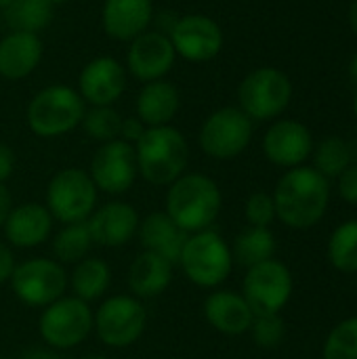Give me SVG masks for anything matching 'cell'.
Instances as JSON below:
<instances>
[{"mask_svg": "<svg viewBox=\"0 0 357 359\" xmlns=\"http://www.w3.org/2000/svg\"><path fill=\"white\" fill-rule=\"evenodd\" d=\"M276 217L290 229H311L322 221L330 202V181L314 166L288 168L271 194Z\"/></svg>", "mask_w": 357, "mask_h": 359, "instance_id": "cell-1", "label": "cell"}, {"mask_svg": "<svg viewBox=\"0 0 357 359\" xmlns=\"http://www.w3.org/2000/svg\"><path fill=\"white\" fill-rule=\"evenodd\" d=\"M223 196L215 179L202 172H185L168 185L164 212L189 236L210 229L221 215Z\"/></svg>", "mask_w": 357, "mask_h": 359, "instance_id": "cell-2", "label": "cell"}, {"mask_svg": "<svg viewBox=\"0 0 357 359\" xmlns=\"http://www.w3.org/2000/svg\"><path fill=\"white\" fill-rule=\"evenodd\" d=\"M139 177L149 185L168 187L187 170L189 145L179 128L154 126L145 128L143 137L135 143Z\"/></svg>", "mask_w": 357, "mask_h": 359, "instance_id": "cell-3", "label": "cell"}, {"mask_svg": "<svg viewBox=\"0 0 357 359\" xmlns=\"http://www.w3.org/2000/svg\"><path fill=\"white\" fill-rule=\"evenodd\" d=\"M86 103L67 84H50L38 90L25 109L27 128L42 139H57L76 130L84 118Z\"/></svg>", "mask_w": 357, "mask_h": 359, "instance_id": "cell-4", "label": "cell"}, {"mask_svg": "<svg viewBox=\"0 0 357 359\" xmlns=\"http://www.w3.org/2000/svg\"><path fill=\"white\" fill-rule=\"evenodd\" d=\"M177 265L194 286L217 288L234 269L231 246L213 229L189 233Z\"/></svg>", "mask_w": 357, "mask_h": 359, "instance_id": "cell-5", "label": "cell"}, {"mask_svg": "<svg viewBox=\"0 0 357 359\" xmlns=\"http://www.w3.org/2000/svg\"><path fill=\"white\" fill-rule=\"evenodd\" d=\"M99 189L95 187L88 170L84 168H63L53 175L46 185V202L50 217L61 225L82 223L97 208Z\"/></svg>", "mask_w": 357, "mask_h": 359, "instance_id": "cell-6", "label": "cell"}, {"mask_svg": "<svg viewBox=\"0 0 357 359\" xmlns=\"http://www.w3.org/2000/svg\"><path fill=\"white\" fill-rule=\"evenodd\" d=\"M292 99V82L278 67H257L238 86V107L255 122L276 120Z\"/></svg>", "mask_w": 357, "mask_h": 359, "instance_id": "cell-7", "label": "cell"}, {"mask_svg": "<svg viewBox=\"0 0 357 359\" xmlns=\"http://www.w3.org/2000/svg\"><path fill=\"white\" fill-rule=\"evenodd\" d=\"M147 328V309L133 294H116L105 299L93 313V330L97 339L112 349L133 347Z\"/></svg>", "mask_w": 357, "mask_h": 359, "instance_id": "cell-8", "label": "cell"}, {"mask_svg": "<svg viewBox=\"0 0 357 359\" xmlns=\"http://www.w3.org/2000/svg\"><path fill=\"white\" fill-rule=\"evenodd\" d=\"M40 339L55 351H69L80 347L93 332V311L88 303L74 294H63L42 309L38 320Z\"/></svg>", "mask_w": 357, "mask_h": 359, "instance_id": "cell-9", "label": "cell"}, {"mask_svg": "<svg viewBox=\"0 0 357 359\" xmlns=\"http://www.w3.org/2000/svg\"><path fill=\"white\" fill-rule=\"evenodd\" d=\"M8 284L19 303L25 307L44 309L67 292L69 276L55 259L36 257L17 263Z\"/></svg>", "mask_w": 357, "mask_h": 359, "instance_id": "cell-10", "label": "cell"}, {"mask_svg": "<svg viewBox=\"0 0 357 359\" xmlns=\"http://www.w3.org/2000/svg\"><path fill=\"white\" fill-rule=\"evenodd\" d=\"M252 141V120L240 107L215 109L200 126L198 145L213 160H234Z\"/></svg>", "mask_w": 357, "mask_h": 359, "instance_id": "cell-11", "label": "cell"}, {"mask_svg": "<svg viewBox=\"0 0 357 359\" xmlns=\"http://www.w3.org/2000/svg\"><path fill=\"white\" fill-rule=\"evenodd\" d=\"M292 288L295 282L290 269L284 263L269 259L246 271L242 284V297L246 299L255 316L280 313L290 301Z\"/></svg>", "mask_w": 357, "mask_h": 359, "instance_id": "cell-12", "label": "cell"}, {"mask_svg": "<svg viewBox=\"0 0 357 359\" xmlns=\"http://www.w3.org/2000/svg\"><path fill=\"white\" fill-rule=\"evenodd\" d=\"M88 175L99 191L107 196L126 194L139 177L135 145L122 139L101 143L90 160Z\"/></svg>", "mask_w": 357, "mask_h": 359, "instance_id": "cell-13", "label": "cell"}, {"mask_svg": "<svg viewBox=\"0 0 357 359\" xmlns=\"http://www.w3.org/2000/svg\"><path fill=\"white\" fill-rule=\"evenodd\" d=\"M168 38L177 57L191 63H204L215 59L223 50L225 42L221 25L213 17L202 13L179 15L168 32Z\"/></svg>", "mask_w": 357, "mask_h": 359, "instance_id": "cell-14", "label": "cell"}, {"mask_svg": "<svg viewBox=\"0 0 357 359\" xmlns=\"http://www.w3.org/2000/svg\"><path fill=\"white\" fill-rule=\"evenodd\" d=\"M177 61V53L166 34L158 29H147L128 42L126 50V72L145 82L162 80Z\"/></svg>", "mask_w": 357, "mask_h": 359, "instance_id": "cell-15", "label": "cell"}, {"mask_svg": "<svg viewBox=\"0 0 357 359\" xmlns=\"http://www.w3.org/2000/svg\"><path fill=\"white\" fill-rule=\"evenodd\" d=\"M128 72L109 55L90 59L78 76V93L86 105H114L126 90Z\"/></svg>", "mask_w": 357, "mask_h": 359, "instance_id": "cell-16", "label": "cell"}, {"mask_svg": "<svg viewBox=\"0 0 357 359\" xmlns=\"http://www.w3.org/2000/svg\"><path fill=\"white\" fill-rule=\"evenodd\" d=\"M314 151L311 130L299 120H276L263 137L265 158L282 168L303 166Z\"/></svg>", "mask_w": 357, "mask_h": 359, "instance_id": "cell-17", "label": "cell"}, {"mask_svg": "<svg viewBox=\"0 0 357 359\" xmlns=\"http://www.w3.org/2000/svg\"><path fill=\"white\" fill-rule=\"evenodd\" d=\"M86 223L97 246L120 248L137 236L141 219L133 204L112 200L103 206H97Z\"/></svg>", "mask_w": 357, "mask_h": 359, "instance_id": "cell-18", "label": "cell"}, {"mask_svg": "<svg viewBox=\"0 0 357 359\" xmlns=\"http://www.w3.org/2000/svg\"><path fill=\"white\" fill-rule=\"evenodd\" d=\"M55 219L50 217L48 208L38 202H23L13 206L6 221H4V238L6 244L13 248L29 250L48 242L53 233Z\"/></svg>", "mask_w": 357, "mask_h": 359, "instance_id": "cell-19", "label": "cell"}, {"mask_svg": "<svg viewBox=\"0 0 357 359\" xmlns=\"http://www.w3.org/2000/svg\"><path fill=\"white\" fill-rule=\"evenodd\" d=\"M154 23L151 0H105L101 8L103 32L120 42H130Z\"/></svg>", "mask_w": 357, "mask_h": 359, "instance_id": "cell-20", "label": "cell"}, {"mask_svg": "<svg viewBox=\"0 0 357 359\" xmlns=\"http://www.w3.org/2000/svg\"><path fill=\"white\" fill-rule=\"evenodd\" d=\"M206 322L225 337H240L250 330L255 313L246 299L234 290H215L204 301Z\"/></svg>", "mask_w": 357, "mask_h": 359, "instance_id": "cell-21", "label": "cell"}, {"mask_svg": "<svg viewBox=\"0 0 357 359\" xmlns=\"http://www.w3.org/2000/svg\"><path fill=\"white\" fill-rule=\"evenodd\" d=\"M44 44L38 34L8 32L0 38V76L4 80L27 78L42 61Z\"/></svg>", "mask_w": 357, "mask_h": 359, "instance_id": "cell-22", "label": "cell"}, {"mask_svg": "<svg viewBox=\"0 0 357 359\" xmlns=\"http://www.w3.org/2000/svg\"><path fill=\"white\" fill-rule=\"evenodd\" d=\"M181 107V93L168 80L145 82L135 101V116L147 126H168Z\"/></svg>", "mask_w": 357, "mask_h": 359, "instance_id": "cell-23", "label": "cell"}, {"mask_svg": "<svg viewBox=\"0 0 357 359\" xmlns=\"http://www.w3.org/2000/svg\"><path fill=\"white\" fill-rule=\"evenodd\" d=\"M143 250L166 259L170 265L179 263L181 250L187 242V233L162 210L147 215L137 229Z\"/></svg>", "mask_w": 357, "mask_h": 359, "instance_id": "cell-24", "label": "cell"}, {"mask_svg": "<svg viewBox=\"0 0 357 359\" xmlns=\"http://www.w3.org/2000/svg\"><path fill=\"white\" fill-rule=\"evenodd\" d=\"M170 284H173V265L166 259L147 250H143L130 263L126 273V286L130 294L137 297L139 301L156 299L164 294Z\"/></svg>", "mask_w": 357, "mask_h": 359, "instance_id": "cell-25", "label": "cell"}, {"mask_svg": "<svg viewBox=\"0 0 357 359\" xmlns=\"http://www.w3.org/2000/svg\"><path fill=\"white\" fill-rule=\"evenodd\" d=\"M112 284V269L109 265L99 257H86L80 263L74 265V271L69 276V286L76 299L90 303L101 299Z\"/></svg>", "mask_w": 357, "mask_h": 359, "instance_id": "cell-26", "label": "cell"}, {"mask_svg": "<svg viewBox=\"0 0 357 359\" xmlns=\"http://www.w3.org/2000/svg\"><path fill=\"white\" fill-rule=\"evenodd\" d=\"M276 255V236L269 231V227H250L238 233L231 246L234 263L250 269L259 263H265L274 259Z\"/></svg>", "mask_w": 357, "mask_h": 359, "instance_id": "cell-27", "label": "cell"}, {"mask_svg": "<svg viewBox=\"0 0 357 359\" xmlns=\"http://www.w3.org/2000/svg\"><path fill=\"white\" fill-rule=\"evenodd\" d=\"M93 246H95V242H93L86 221L63 225L53 238V255H55V261L61 265L80 263L82 259L88 257Z\"/></svg>", "mask_w": 357, "mask_h": 359, "instance_id": "cell-28", "label": "cell"}, {"mask_svg": "<svg viewBox=\"0 0 357 359\" xmlns=\"http://www.w3.org/2000/svg\"><path fill=\"white\" fill-rule=\"evenodd\" d=\"M4 21L11 32L38 34L53 21V6L46 0H13L4 8Z\"/></svg>", "mask_w": 357, "mask_h": 359, "instance_id": "cell-29", "label": "cell"}, {"mask_svg": "<svg viewBox=\"0 0 357 359\" xmlns=\"http://www.w3.org/2000/svg\"><path fill=\"white\" fill-rule=\"evenodd\" d=\"M314 160H316V166L314 168L320 175H324L328 181L330 179H339L347 170V166H351V162H353V149L341 137H326L316 147Z\"/></svg>", "mask_w": 357, "mask_h": 359, "instance_id": "cell-30", "label": "cell"}, {"mask_svg": "<svg viewBox=\"0 0 357 359\" xmlns=\"http://www.w3.org/2000/svg\"><path fill=\"white\" fill-rule=\"evenodd\" d=\"M328 259L335 269L357 273V219L341 223L328 240Z\"/></svg>", "mask_w": 357, "mask_h": 359, "instance_id": "cell-31", "label": "cell"}, {"mask_svg": "<svg viewBox=\"0 0 357 359\" xmlns=\"http://www.w3.org/2000/svg\"><path fill=\"white\" fill-rule=\"evenodd\" d=\"M80 126L90 139L99 143H107L120 139L122 116L114 109V105H90L84 111Z\"/></svg>", "mask_w": 357, "mask_h": 359, "instance_id": "cell-32", "label": "cell"}, {"mask_svg": "<svg viewBox=\"0 0 357 359\" xmlns=\"http://www.w3.org/2000/svg\"><path fill=\"white\" fill-rule=\"evenodd\" d=\"M324 359H357V318L343 320L335 326L324 343Z\"/></svg>", "mask_w": 357, "mask_h": 359, "instance_id": "cell-33", "label": "cell"}, {"mask_svg": "<svg viewBox=\"0 0 357 359\" xmlns=\"http://www.w3.org/2000/svg\"><path fill=\"white\" fill-rule=\"evenodd\" d=\"M248 332L261 349H276L286 337V324L280 313H261L255 316Z\"/></svg>", "mask_w": 357, "mask_h": 359, "instance_id": "cell-34", "label": "cell"}, {"mask_svg": "<svg viewBox=\"0 0 357 359\" xmlns=\"http://www.w3.org/2000/svg\"><path fill=\"white\" fill-rule=\"evenodd\" d=\"M244 217H246L250 227H269L278 219L274 196L267 191L250 194L246 204H244Z\"/></svg>", "mask_w": 357, "mask_h": 359, "instance_id": "cell-35", "label": "cell"}, {"mask_svg": "<svg viewBox=\"0 0 357 359\" xmlns=\"http://www.w3.org/2000/svg\"><path fill=\"white\" fill-rule=\"evenodd\" d=\"M339 194L345 202L357 204V162H351V166L339 177Z\"/></svg>", "mask_w": 357, "mask_h": 359, "instance_id": "cell-36", "label": "cell"}, {"mask_svg": "<svg viewBox=\"0 0 357 359\" xmlns=\"http://www.w3.org/2000/svg\"><path fill=\"white\" fill-rule=\"evenodd\" d=\"M145 124L137 118V116H130V118H122V128H120V139L122 141H126V143H130V145H135L141 137H143V133H145Z\"/></svg>", "mask_w": 357, "mask_h": 359, "instance_id": "cell-37", "label": "cell"}, {"mask_svg": "<svg viewBox=\"0 0 357 359\" xmlns=\"http://www.w3.org/2000/svg\"><path fill=\"white\" fill-rule=\"evenodd\" d=\"M15 267H17V261H15L11 246L6 242H0V284L11 282Z\"/></svg>", "mask_w": 357, "mask_h": 359, "instance_id": "cell-38", "label": "cell"}, {"mask_svg": "<svg viewBox=\"0 0 357 359\" xmlns=\"http://www.w3.org/2000/svg\"><path fill=\"white\" fill-rule=\"evenodd\" d=\"M15 164H17V156L13 147L6 143H0V183H6L13 177Z\"/></svg>", "mask_w": 357, "mask_h": 359, "instance_id": "cell-39", "label": "cell"}, {"mask_svg": "<svg viewBox=\"0 0 357 359\" xmlns=\"http://www.w3.org/2000/svg\"><path fill=\"white\" fill-rule=\"evenodd\" d=\"M11 208H13L11 191H8V187H6L4 183H0V229L4 227V221H6V217H8Z\"/></svg>", "mask_w": 357, "mask_h": 359, "instance_id": "cell-40", "label": "cell"}, {"mask_svg": "<svg viewBox=\"0 0 357 359\" xmlns=\"http://www.w3.org/2000/svg\"><path fill=\"white\" fill-rule=\"evenodd\" d=\"M21 359H65L61 355V351H55V349H29Z\"/></svg>", "mask_w": 357, "mask_h": 359, "instance_id": "cell-41", "label": "cell"}, {"mask_svg": "<svg viewBox=\"0 0 357 359\" xmlns=\"http://www.w3.org/2000/svg\"><path fill=\"white\" fill-rule=\"evenodd\" d=\"M349 25H351V29L356 32L357 36V0H353L349 4Z\"/></svg>", "mask_w": 357, "mask_h": 359, "instance_id": "cell-42", "label": "cell"}, {"mask_svg": "<svg viewBox=\"0 0 357 359\" xmlns=\"http://www.w3.org/2000/svg\"><path fill=\"white\" fill-rule=\"evenodd\" d=\"M349 76H351V80L357 84V53L353 55L351 63H349Z\"/></svg>", "mask_w": 357, "mask_h": 359, "instance_id": "cell-43", "label": "cell"}, {"mask_svg": "<svg viewBox=\"0 0 357 359\" xmlns=\"http://www.w3.org/2000/svg\"><path fill=\"white\" fill-rule=\"evenodd\" d=\"M50 6H57V4H65V2H69V0H46Z\"/></svg>", "mask_w": 357, "mask_h": 359, "instance_id": "cell-44", "label": "cell"}, {"mask_svg": "<svg viewBox=\"0 0 357 359\" xmlns=\"http://www.w3.org/2000/svg\"><path fill=\"white\" fill-rule=\"evenodd\" d=\"M11 2H13V0H0V11H4Z\"/></svg>", "mask_w": 357, "mask_h": 359, "instance_id": "cell-45", "label": "cell"}, {"mask_svg": "<svg viewBox=\"0 0 357 359\" xmlns=\"http://www.w3.org/2000/svg\"><path fill=\"white\" fill-rule=\"evenodd\" d=\"M353 114H356V118H357V90H356V97H353Z\"/></svg>", "mask_w": 357, "mask_h": 359, "instance_id": "cell-46", "label": "cell"}, {"mask_svg": "<svg viewBox=\"0 0 357 359\" xmlns=\"http://www.w3.org/2000/svg\"><path fill=\"white\" fill-rule=\"evenodd\" d=\"M84 359H109V358H105V355H90V358H84Z\"/></svg>", "mask_w": 357, "mask_h": 359, "instance_id": "cell-47", "label": "cell"}, {"mask_svg": "<svg viewBox=\"0 0 357 359\" xmlns=\"http://www.w3.org/2000/svg\"><path fill=\"white\" fill-rule=\"evenodd\" d=\"M353 158L357 160V141H356V147H353Z\"/></svg>", "mask_w": 357, "mask_h": 359, "instance_id": "cell-48", "label": "cell"}, {"mask_svg": "<svg viewBox=\"0 0 357 359\" xmlns=\"http://www.w3.org/2000/svg\"><path fill=\"white\" fill-rule=\"evenodd\" d=\"M0 359H13V358H6V355H0Z\"/></svg>", "mask_w": 357, "mask_h": 359, "instance_id": "cell-49", "label": "cell"}, {"mask_svg": "<svg viewBox=\"0 0 357 359\" xmlns=\"http://www.w3.org/2000/svg\"><path fill=\"white\" fill-rule=\"evenodd\" d=\"M356 292H357V284H356Z\"/></svg>", "mask_w": 357, "mask_h": 359, "instance_id": "cell-50", "label": "cell"}]
</instances>
